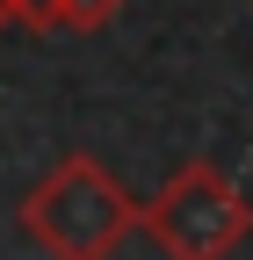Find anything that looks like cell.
Returning a JSON list of instances; mask_svg holds the SVG:
<instances>
[{"mask_svg": "<svg viewBox=\"0 0 253 260\" xmlns=\"http://www.w3.org/2000/svg\"><path fill=\"white\" fill-rule=\"evenodd\" d=\"M29 15H37V0H0V37L8 29H29Z\"/></svg>", "mask_w": 253, "mask_h": 260, "instance_id": "4", "label": "cell"}, {"mask_svg": "<svg viewBox=\"0 0 253 260\" xmlns=\"http://www.w3.org/2000/svg\"><path fill=\"white\" fill-rule=\"evenodd\" d=\"M123 15V0H37V15H29V29H58V37H94V29H109Z\"/></svg>", "mask_w": 253, "mask_h": 260, "instance_id": "3", "label": "cell"}, {"mask_svg": "<svg viewBox=\"0 0 253 260\" xmlns=\"http://www.w3.org/2000/svg\"><path fill=\"white\" fill-rule=\"evenodd\" d=\"M15 224L44 260H116L138 232V203L94 152H66L44 167V181L22 188Z\"/></svg>", "mask_w": 253, "mask_h": 260, "instance_id": "1", "label": "cell"}, {"mask_svg": "<svg viewBox=\"0 0 253 260\" xmlns=\"http://www.w3.org/2000/svg\"><path fill=\"white\" fill-rule=\"evenodd\" d=\"M138 232L167 260H232L253 239V203L217 159H181L152 203H138Z\"/></svg>", "mask_w": 253, "mask_h": 260, "instance_id": "2", "label": "cell"}]
</instances>
